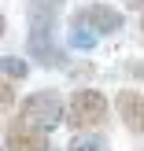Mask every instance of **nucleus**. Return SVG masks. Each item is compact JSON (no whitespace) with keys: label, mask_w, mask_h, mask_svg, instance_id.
I'll use <instances>...</instances> for the list:
<instances>
[{"label":"nucleus","mask_w":144,"mask_h":151,"mask_svg":"<svg viewBox=\"0 0 144 151\" xmlns=\"http://www.w3.org/2000/svg\"><path fill=\"white\" fill-rule=\"evenodd\" d=\"M63 11V0H26V15H30V29H26V55H33L37 66L48 70H67L63 44L56 41V19Z\"/></svg>","instance_id":"nucleus-1"},{"label":"nucleus","mask_w":144,"mask_h":151,"mask_svg":"<svg viewBox=\"0 0 144 151\" xmlns=\"http://www.w3.org/2000/svg\"><path fill=\"white\" fill-rule=\"evenodd\" d=\"M63 114H67V107H63L56 88H37V92H30L19 103V118L26 125H33V129H41V133H52L63 122Z\"/></svg>","instance_id":"nucleus-2"},{"label":"nucleus","mask_w":144,"mask_h":151,"mask_svg":"<svg viewBox=\"0 0 144 151\" xmlns=\"http://www.w3.org/2000/svg\"><path fill=\"white\" fill-rule=\"evenodd\" d=\"M67 114H70L74 129H81V133L85 129H100L107 122V100L96 88H78L70 96V103H67Z\"/></svg>","instance_id":"nucleus-3"},{"label":"nucleus","mask_w":144,"mask_h":151,"mask_svg":"<svg viewBox=\"0 0 144 151\" xmlns=\"http://www.w3.org/2000/svg\"><path fill=\"white\" fill-rule=\"evenodd\" d=\"M74 19L89 22V26H93L100 37L118 33V29L126 26V15L118 11V7H111V4H89V7H81V11H74Z\"/></svg>","instance_id":"nucleus-4"},{"label":"nucleus","mask_w":144,"mask_h":151,"mask_svg":"<svg viewBox=\"0 0 144 151\" xmlns=\"http://www.w3.org/2000/svg\"><path fill=\"white\" fill-rule=\"evenodd\" d=\"M115 107H118V118H122V125L130 133H144V96L137 88H122V92L115 96Z\"/></svg>","instance_id":"nucleus-5"},{"label":"nucleus","mask_w":144,"mask_h":151,"mask_svg":"<svg viewBox=\"0 0 144 151\" xmlns=\"http://www.w3.org/2000/svg\"><path fill=\"white\" fill-rule=\"evenodd\" d=\"M4 147H11V151H19V147H26V151H37V147H48V133L33 129V125H26V122L19 118V125L4 133Z\"/></svg>","instance_id":"nucleus-6"},{"label":"nucleus","mask_w":144,"mask_h":151,"mask_svg":"<svg viewBox=\"0 0 144 151\" xmlns=\"http://www.w3.org/2000/svg\"><path fill=\"white\" fill-rule=\"evenodd\" d=\"M96 41H100V33H96L89 22L70 19V26H67V48H74V52H89V48H96Z\"/></svg>","instance_id":"nucleus-7"},{"label":"nucleus","mask_w":144,"mask_h":151,"mask_svg":"<svg viewBox=\"0 0 144 151\" xmlns=\"http://www.w3.org/2000/svg\"><path fill=\"white\" fill-rule=\"evenodd\" d=\"M26 74H30V63H26V59H19V55H4V78L22 81Z\"/></svg>","instance_id":"nucleus-8"},{"label":"nucleus","mask_w":144,"mask_h":151,"mask_svg":"<svg viewBox=\"0 0 144 151\" xmlns=\"http://www.w3.org/2000/svg\"><path fill=\"white\" fill-rule=\"evenodd\" d=\"M70 147H85V151H96V147H103V137H78Z\"/></svg>","instance_id":"nucleus-9"},{"label":"nucleus","mask_w":144,"mask_h":151,"mask_svg":"<svg viewBox=\"0 0 144 151\" xmlns=\"http://www.w3.org/2000/svg\"><path fill=\"white\" fill-rule=\"evenodd\" d=\"M11 103H15V88H11V78H4V92H0V107H4V111H11Z\"/></svg>","instance_id":"nucleus-10"},{"label":"nucleus","mask_w":144,"mask_h":151,"mask_svg":"<svg viewBox=\"0 0 144 151\" xmlns=\"http://www.w3.org/2000/svg\"><path fill=\"white\" fill-rule=\"evenodd\" d=\"M126 74H130V78H137V81H144V63H140V59L126 63Z\"/></svg>","instance_id":"nucleus-11"},{"label":"nucleus","mask_w":144,"mask_h":151,"mask_svg":"<svg viewBox=\"0 0 144 151\" xmlns=\"http://www.w3.org/2000/svg\"><path fill=\"white\" fill-rule=\"evenodd\" d=\"M126 4H130V7H144V0H126Z\"/></svg>","instance_id":"nucleus-12"},{"label":"nucleus","mask_w":144,"mask_h":151,"mask_svg":"<svg viewBox=\"0 0 144 151\" xmlns=\"http://www.w3.org/2000/svg\"><path fill=\"white\" fill-rule=\"evenodd\" d=\"M140 26H144V22H140Z\"/></svg>","instance_id":"nucleus-13"}]
</instances>
